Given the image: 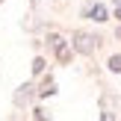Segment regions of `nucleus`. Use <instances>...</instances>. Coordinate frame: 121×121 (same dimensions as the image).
<instances>
[{
  "label": "nucleus",
  "mask_w": 121,
  "mask_h": 121,
  "mask_svg": "<svg viewBox=\"0 0 121 121\" xmlns=\"http://www.w3.org/2000/svg\"><path fill=\"white\" fill-rule=\"evenodd\" d=\"M115 35H118V39H121V27H118V30H115Z\"/></svg>",
  "instance_id": "10"
},
{
  "label": "nucleus",
  "mask_w": 121,
  "mask_h": 121,
  "mask_svg": "<svg viewBox=\"0 0 121 121\" xmlns=\"http://www.w3.org/2000/svg\"><path fill=\"white\" fill-rule=\"evenodd\" d=\"M106 65H109L112 74H121V56H118V53H115V56H109V62H106Z\"/></svg>",
  "instance_id": "5"
},
{
  "label": "nucleus",
  "mask_w": 121,
  "mask_h": 121,
  "mask_svg": "<svg viewBox=\"0 0 121 121\" xmlns=\"http://www.w3.org/2000/svg\"><path fill=\"white\" fill-rule=\"evenodd\" d=\"M95 47H98V35H92V33H77L74 35V50L77 53L89 56V53H95Z\"/></svg>",
  "instance_id": "1"
},
{
  "label": "nucleus",
  "mask_w": 121,
  "mask_h": 121,
  "mask_svg": "<svg viewBox=\"0 0 121 121\" xmlns=\"http://www.w3.org/2000/svg\"><path fill=\"white\" fill-rule=\"evenodd\" d=\"M56 59H59L62 65H68V62H71V50H68L65 44H59V47H56Z\"/></svg>",
  "instance_id": "3"
},
{
  "label": "nucleus",
  "mask_w": 121,
  "mask_h": 121,
  "mask_svg": "<svg viewBox=\"0 0 121 121\" xmlns=\"http://www.w3.org/2000/svg\"><path fill=\"white\" fill-rule=\"evenodd\" d=\"M47 44H50V47H53V50H56V47H59V44H65V41H62V39H59V35H47Z\"/></svg>",
  "instance_id": "6"
},
{
  "label": "nucleus",
  "mask_w": 121,
  "mask_h": 121,
  "mask_svg": "<svg viewBox=\"0 0 121 121\" xmlns=\"http://www.w3.org/2000/svg\"><path fill=\"white\" fill-rule=\"evenodd\" d=\"M53 92H56V86H53V80L47 77V80H44V86H41V92H39V95H41V98H50Z\"/></svg>",
  "instance_id": "4"
},
{
  "label": "nucleus",
  "mask_w": 121,
  "mask_h": 121,
  "mask_svg": "<svg viewBox=\"0 0 121 121\" xmlns=\"http://www.w3.org/2000/svg\"><path fill=\"white\" fill-rule=\"evenodd\" d=\"M100 121H115V115H109V112H104V118Z\"/></svg>",
  "instance_id": "8"
},
{
  "label": "nucleus",
  "mask_w": 121,
  "mask_h": 121,
  "mask_svg": "<svg viewBox=\"0 0 121 121\" xmlns=\"http://www.w3.org/2000/svg\"><path fill=\"white\" fill-rule=\"evenodd\" d=\"M89 15H92V18H95V21H98V24H104L106 18H109V12H106L104 6H92V9H89Z\"/></svg>",
  "instance_id": "2"
},
{
  "label": "nucleus",
  "mask_w": 121,
  "mask_h": 121,
  "mask_svg": "<svg viewBox=\"0 0 121 121\" xmlns=\"http://www.w3.org/2000/svg\"><path fill=\"white\" fill-rule=\"evenodd\" d=\"M44 71V59H33V74H41Z\"/></svg>",
  "instance_id": "7"
},
{
  "label": "nucleus",
  "mask_w": 121,
  "mask_h": 121,
  "mask_svg": "<svg viewBox=\"0 0 121 121\" xmlns=\"http://www.w3.org/2000/svg\"><path fill=\"white\" fill-rule=\"evenodd\" d=\"M115 18H118V21H121V6H118V9H115Z\"/></svg>",
  "instance_id": "9"
},
{
  "label": "nucleus",
  "mask_w": 121,
  "mask_h": 121,
  "mask_svg": "<svg viewBox=\"0 0 121 121\" xmlns=\"http://www.w3.org/2000/svg\"><path fill=\"white\" fill-rule=\"evenodd\" d=\"M115 3H118V6H121V0H115Z\"/></svg>",
  "instance_id": "11"
}]
</instances>
